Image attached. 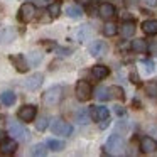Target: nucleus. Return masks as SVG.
<instances>
[{
	"instance_id": "obj_9",
	"label": "nucleus",
	"mask_w": 157,
	"mask_h": 157,
	"mask_svg": "<svg viewBox=\"0 0 157 157\" xmlns=\"http://www.w3.org/2000/svg\"><path fill=\"white\" fill-rule=\"evenodd\" d=\"M98 14H100V17L105 19V21H112V19L117 15V9H115L113 4L103 2V4H100V7H98Z\"/></svg>"
},
{
	"instance_id": "obj_12",
	"label": "nucleus",
	"mask_w": 157,
	"mask_h": 157,
	"mask_svg": "<svg viewBox=\"0 0 157 157\" xmlns=\"http://www.w3.org/2000/svg\"><path fill=\"white\" fill-rule=\"evenodd\" d=\"M90 112H91V118L96 120V122H101V120H105L110 117V112H108L106 106H91Z\"/></svg>"
},
{
	"instance_id": "obj_17",
	"label": "nucleus",
	"mask_w": 157,
	"mask_h": 157,
	"mask_svg": "<svg viewBox=\"0 0 157 157\" xmlns=\"http://www.w3.org/2000/svg\"><path fill=\"white\" fill-rule=\"evenodd\" d=\"M132 49L139 54H145L149 51V44L145 39H135V41H132Z\"/></svg>"
},
{
	"instance_id": "obj_27",
	"label": "nucleus",
	"mask_w": 157,
	"mask_h": 157,
	"mask_svg": "<svg viewBox=\"0 0 157 157\" xmlns=\"http://www.w3.org/2000/svg\"><path fill=\"white\" fill-rule=\"evenodd\" d=\"M48 14L51 15V17H58L59 14H61V4L59 2H52V4L48 5Z\"/></svg>"
},
{
	"instance_id": "obj_26",
	"label": "nucleus",
	"mask_w": 157,
	"mask_h": 157,
	"mask_svg": "<svg viewBox=\"0 0 157 157\" xmlns=\"http://www.w3.org/2000/svg\"><path fill=\"white\" fill-rule=\"evenodd\" d=\"M46 145L51 150H63L64 149V142H63V140H58V139H49L48 142H46Z\"/></svg>"
},
{
	"instance_id": "obj_15",
	"label": "nucleus",
	"mask_w": 157,
	"mask_h": 157,
	"mask_svg": "<svg viewBox=\"0 0 157 157\" xmlns=\"http://www.w3.org/2000/svg\"><path fill=\"white\" fill-rule=\"evenodd\" d=\"M135 29H137L135 22H133V21H127V22H123V24H122L120 32H122L123 37H132V36L135 34Z\"/></svg>"
},
{
	"instance_id": "obj_25",
	"label": "nucleus",
	"mask_w": 157,
	"mask_h": 157,
	"mask_svg": "<svg viewBox=\"0 0 157 157\" xmlns=\"http://www.w3.org/2000/svg\"><path fill=\"white\" fill-rule=\"evenodd\" d=\"M117 32H118V27H117L113 22H106L105 27H103V34L108 36V37H113V36H117Z\"/></svg>"
},
{
	"instance_id": "obj_30",
	"label": "nucleus",
	"mask_w": 157,
	"mask_h": 157,
	"mask_svg": "<svg viewBox=\"0 0 157 157\" xmlns=\"http://www.w3.org/2000/svg\"><path fill=\"white\" fill-rule=\"evenodd\" d=\"M31 154H32V155H44V154H46L44 145H42V144H37V145H34V147L31 149Z\"/></svg>"
},
{
	"instance_id": "obj_28",
	"label": "nucleus",
	"mask_w": 157,
	"mask_h": 157,
	"mask_svg": "<svg viewBox=\"0 0 157 157\" xmlns=\"http://www.w3.org/2000/svg\"><path fill=\"white\" fill-rule=\"evenodd\" d=\"M14 37H15V32L12 29H5V31L0 32V39H2L0 42H10Z\"/></svg>"
},
{
	"instance_id": "obj_36",
	"label": "nucleus",
	"mask_w": 157,
	"mask_h": 157,
	"mask_svg": "<svg viewBox=\"0 0 157 157\" xmlns=\"http://www.w3.org/2000/svg\"><path fill=\"white\" fill-rule=\"evenodd\" d=\"M76 2H78V4H81V5H88L91 0H76Z\"/></svg>"
},
{
	"instance_id": "obj_18",
	"label": "nucleus",
	"mask_w": 157,
	"mask_h": 157,
	"mask_svg": "<svg viewBox=\"0 0 157 157\" xmlns=\"http://www.w3.org/2000/svg\"><path fill=\"white\" fill-rule=\"evenodd\" d=\"M142 31L145 32V34H149V36L157 34V21H155V19H150V21H145V22L142 24Z\"/></svg>"
},
{
	"instance_id": "obj_20",
	"label": "nucleus",
	"mask_w": 157,
	"mask_h": 157,
	"mask_svg": "<svg viewBox=\"0 0 157 157\" xmlns=\"http://www.w3.org/2000/svg\"><path fill=\"white\" fill-rule=\"evenodd\" d=\"M15 93L14 91H4L2 95H0V101L4 103V105H7V106H12L15 103Z\"/></svg>"
},
{
	"instance_id": "obj_3",
	"label": "nucleus",
	"mask_w": 157,
	"mask_h": 157,
	"mask_svg": "<svg viewBox=\"0 0 157 157\" xmlns=\"http://www.w3.org/2000/svg\"><path fill=\"white\" fill-rule=\"evenodd\" d=\"M51 130L54 135H61V137H68L73 132V127L68 122H64L63 118H54L51 123Z\"/></svg>"
},
{
	"instance_id": "obj_16",
	"label": "nucleus",
	"mask_w": 157,
	"mask_h": 157,
	"mask_svg": "<svg viewBox=\"0 0 157 157\" xmlns=\"http://www.w3.org/2000/svg\"><path fill=\"white\" fill-rule=\"evenodd\" d=\"M91 73H93V76H95L96 79H105L106 76L110 75V69L106 68V66H103V64H95L91 68Z\"/></svg>"
},
{
	"instance_id": "obj_33",
	"label": "nucleus",
	"mask_w": 157,
	"mask_h": 157,
	"mask_svg": "<svg viewBox=\"0 0 157 157\" xmlns=\"http://www.w3.org/2000/svg\"><path fill=\"white\" fill-rule=\"evenodd\" d=\"M147 93L154 98H157V85H149L147 86Z\"/></svg>"
},
{
	"instance_id": "obj_31",
	"label": "nucleus",
	"mask_w": 157,
	"mask_h": 157,
	"mask_svg": "<svg viewBox=\"0 0 157 157\" xmlns=\"http://www.w3.org/2000/svg\"><path fill=\"white\" fill-rule=\"evenodd\" d=\"M46 127H48V118H46V117H41V118L36 122V128L42 132V130H46Z\"/></svg>"
},
{
	"instance_id": "obj_14",
	"label": "nucleus",
	"mask_w": 157,
	"mask_h": 157,
	"mask_svg": "<svg viewBox=\"0 0 157 157\" xmlns=\"http://www.w3.org/2000/svg\"><path fill=\"white\" fill-rule=\"evenodd\" d=\"M10 61L14 63V66L17 68V71L19 73H25L27 71V61H25V58L22 54H15V56H12L10 58Z\"/></svg>"
},
{
	"instance_id": "obj_24",
	"label": "nucleus",
	"mask_w": 157,
	"mask_h": 157,
	"mask_svg": "<svg viewBox=\"0 0 157 157\" xmlns=\"http://www.w3.org/2000/svg\"><path fill=\"white\" fill-rule=\"evenodd\" d=\"M27 61L31 63L32 66H37L39 63L42 61V54H41L39 51H31V52L27 54Z\"/></svg>"
},
{
	"instance_id": "obj_32",
	"label": "nucleus",
	"mask_w": 157,
	"mask_h": 157,
	"mask_svg": "<svg viewBox=\"0 0 157 157\" xmlns=\"http://www.w3.org/2000/svg\"><path fill=\"white\" fill-rule=\"evenodd\" d=\"M142 66L145 68V73H149V75H150V73H154V69H155L154 63L152 61H147V59H145V61H142Z\"/></svg>"
},
{
	"instance_id": "obj_29",
	"label": "nucleus",
	"mask_w": 157,
	"mask_h": 157,
	"mask_svg": "<svg viewBox=\"0 0 157 157\" xmlns=\"http://www.w3.org/2000/svg\"><path fill=\"white\" fill-rule=\"evenodd\" d=\"M96 98H98L100 101H105V100H110V91H108V88H103V86L96 88Z\"/></svg>"
},
{
	"instance_id": "obj_1",
	"label": "nucleus",
	"mask_w": 157,
	"mask_h": 157,
	"mask_svg": "<svg viewBox=\"0 0 157 157\" xmlns=\"http://www.w3.org/2000/svg\"><path fill=\"white\" fill-rule=\"evenodd\" d=\"M105 149H106V152L112 154V155H120V154L123 152V139H122V135H118V133L110 135L108 140H106Z\"/></svg>"
},
{
	"instance_id": "obj_21",
	"label": "nucleus",
	"mask_w": 157,
	"mask_h": 157,
	"mask_svg": "<svg viewBox=\"0 0 157 157\" xmlns=\"http://www.w3.org/2000/svg\"><path fill=\"white\" fill-rule=\"evenodd\" d=\"M76 118H78L79 123H83V125H86V123L91 122V112H90L88 108H81L78 112V115H76Z\"/></svg>"
},
{
	"instance_id": "obj_6",
	"label": "nucleus",
	"mask_w": 157,
	"mask_h": 157,
	"mask_svg": "<svg viewBox=\"0 0 157 157\" xmlns=\"http://www.w3.org/2000/svg\"><path fill=\"white\" fill-rule=\"evenodd\" d=\"M36 115H37V108L34 105H24L17 112V117L21 122H34Z\"/></svg>"
},
{
	"instance_id": "obj_22",
	"label": "nucleus",
	"mask_w": 157,
	"mask_h": 157,
	"mask_svg": "<svg viewBox=\"0 0 157 157\" xmlns=\"http://www.w3.org/2000/svg\"><path fill=\"white\" fill-rule=\"evenodd\" d=\"M108 91H110V98H115V100L125 98V91H123V88H120V86H110Z\"/></svg>"
},
{
	"instance_id": "obj_5",
	"label": "nucleus",
	"mask_w": 157,
	"mask_h": 157,
	"mask_svg": "<svg viewBox=\"0 0 157 157\" xmlns=\"http://www.w3.org/2000/svg\"><path fill=\"white\" fill-rule=\"evenodd\" d=\"M75 93H76V98H78L79 101H88V100L91 98V93H93L91 85H90L88 81H78L76 83Z\"/></svg>"
},
{
	"instance_id": "obj_2",
	"label": "nucleus",
	"mask_w": 157,
	"mask_h": 157,
	"mask_svg": "<svg viewBox=\"0 0 157 157\" xmlns=\"http://www.w3.org/2000/svg\"><path fill=\"white\" fill-rule=\"evenodd\" d=\"M7 128H9V133H10L14 139L17 140H27L29 139V132L24 125H21L19 122H14V120H9L7 123Z\"/></svg>"
},
{
	"instance_id": "obj_19",
	"label": "nucleus",
	"mask_w": 157,
	"mask_h": 157,
	"mask_svg": "<svg viewBox=\"0 0 157 157\" xmlns=\"http://www.w3.org/2000/svg\"><path fill=\"white\" fill-rule=\"evenodd\" d=\"M76 37L78 41H86V39L91 37V27L90 25H81V27L76 31Z\"/></svg>"
},
{
	"instance_id": "obj_23",
	"label": "nucleus",
	"mask_w": 157,
	"mask_h": 157,
	"mask_svg": "<svg viewBox=\"0 0 157 157\" xmlns=\"http://www.w3.org/2000/svg\"><path fill=\"white\" fill-rule=\"evenodd\" d=\"M66 14H68V17H71V19H79L83 15V10L79 7H76V5H68Z\"/></svg>"
},
{
	"instance_id": "obj_37",
	"label": "nucleus",
	"mask_w": 157,
	"mask_h": 157,
	"mask_svg": "<svg viewBox=\"0 0 157 157\" xmlns=\"http://www.w3.org/2000/svg\"><path fill=\"white\" fill-rule=\"evenodd\" d=\"M145 2H147L149 5H155V4H157V0H145Z\"/></svg>"
},
{
	"instance_id": "obj_10",
	"label": "nucleus",
	"mask_w": 157,
	"mask_h": 157,
	"mask_svg": "<svg viewBox=\"0 0 157 157\" xmlns=\"http://www.w3.org/2000/svg\"><path fill=\"white\" fill-rule=\"evenodd\" d=\"M140 150H142L144 154H152L157 150V140L152 139V137L145 135L140 139Z\"/></svg>"
},
{
	"instance_id": "obj_38",
	"label": "nucleus",
	"mask_w": 157,
	"mask_h": 157,
	"mask_svg": "<svg viewBox=\"0 0 157 157\" xmlns=\"http://www.w3.org/2000/svg\"><path fill=\"white\" fill-rule=\"evenodd\" d=\"M39 5H44V4H48V0H36Z\"/></svg>"
},
{
	"instance_id": "obj_7",
	"label": "nucleus",
	"mask_w": 157,
	"mask_h": 157,
	"mask_svg": "<svg viewBox=\"0 0 157 157\" xmlns=\"http://www.w3.org/2000/svg\"><path fill=\"white\" fill-rule=\"evenodd\" d=\"M34 17H36V5L31 4V2L22 4L21 9H19V19L22 22H31Z\"/></svg>"
},
{
	"instance_id": "obj_4",
	"label": "nucleus",
	"mask_w": 157,
	"mask_h": 157,
	"mask_svg": "<svg viewBox=\"0 0 157 157\" xmlns=\"http://www.w3.org/2000/svg\"><path fill=\"white\" fill-rule=\"evenodd\" d=\"M63 98V88L61 86H52V88H49L48 91L44 93V96H42V100H44L46 105H58L59 101H61Z\"/></svg>"
},
{
	"instance_id": "obj_34",
	"label": "nucleus",
	"mask_w": 157,
	"mask_h": 157,
	"mask_svg": "<svg viewBox=\"0 0 157 157\" xmlns=\"http://www.w3.org/2000/svg\"><path fill=\"white\" fill-rule=\"evenodd\" d=\"M115 113H117V115H120V117L125 115V110H123V106H115Z\"/></svg>"
},
{
	"instance_id": "obj_35",
	"label": "nucleus",
	"mask_w": 157,
	"mask_h": 157,
	"mask_svg": "<svg viewBox=\"0 0 157 157\" xmlns=\"http://www.w3.org/2000/svg\"><path fill=\"white\" fill-rule=\"evenodd\" d=\"M108 125H110V120L105 118V120H101V123H100V128H106Z\"/></svg>"
},
{
	"instance_id": "obj_8",
	"label": "nucleus",
	"mask_w": 157,
	"mask_h": 157,
	"mask_svg": "<svg viewBox=\"0 0 157 157\" xmlns=\"http://www.w3.org/2000/svg\"><path fill=\"white\" fill-rule=\"evenodd\" d=\"M44 83V76L41 73H34V75L27 76V79L24 81V88L29 91H36V90L41 88V85Z\"/></svg>"
},
{
	"instance_id": "obj_13",
	"label": "nucleus",
	"mask_w": 157,
	"mask_h": 157,
	"mask_svg": "<svg viewBox=\"0 0 157 157\" xmlns=\"http://www.w3.org/2000/svg\"><path fill=\"white\" fill-rule=\"evenodd\" d=\"M106 44L103 41H93L91 44H90V52H91V56H103L106 52Z\"/></svg>"
},
{
	"instance_id": "obj_11",
	"label": "nucleus",
	"mask_w": 157,
	"mask_h": 157,
	"mask_svg": "<svg viewBox=\"0 0 157 157\" xmlns=\"http://www.w3.org/2000/svg\"><path fill=\"white\" fill-rule=\"evenodd\" d=\"M17 150V139H4L0 142V152L5 154V155H10Z\"/></svg>"
}]
</instances>
